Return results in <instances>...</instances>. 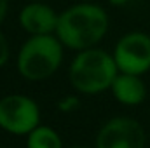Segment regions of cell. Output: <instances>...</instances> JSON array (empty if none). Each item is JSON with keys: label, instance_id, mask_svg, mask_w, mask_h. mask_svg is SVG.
Returning a JSON list of instances; mask_svg holds the SVG:
<instances>
[{"label": "cell", "instance_id": "cell-1", "mask_svg": "<svg viewBox=\"0 0 150 148\" xmlns=\"http://www.w3.org/2000/svg\"><path fill=\"white\" fill-rule=\"evenodd\" d=\"M110 19L107 11L94 2H77L59 12L56 37L63 47L75 52L98 47L107 37Z\"/></svg>", "mask_w": 150, "mask_h": 148}, {"label": "cell", "instance_id": "cell-2", "mask_svg": "<svg viewBox=\"0 0 150 148\" xmlns=\"http://www.w3.org/2000/svg\"><path fill=\"white\" fill-rule=\"evenodd\" d=\"M119 68L113 54L93 47L75 54L68 68V80L77 94L96 96L110 91Z\"/></svg>", "mask_w": 150, "mask_h": 148}, {"label": "cell", "instance_id": "cell-3", "mask_svg": "<svg viewBox=\"0 0 150 148\" xmlns=\"http://www.w3.org/2000/svg\"><path fill=\"white\" fill-rule=\"evenodd\" d=\"M63 63V44L56 35L28 37L16 58L18 73L25 80L42 82L51 78Z\"/></svg>", "mask_w": 150, "mask_h": 148}, {"label": "cell", "instance_id": "cell-4", "mask_svg": "<svg viewBox=\"0 0 150 148\" xmlns=\"http://www.w3.org/2000/svg\"><path fill=\"white\" fill-rule=\"evenodd\" d=\"M38 103L19 92H12L0 98V129L12 136H28L40 125Z\"/></svg>", "mask_w": 150, "mask_h": 148}, {"label": "cell", "instance_id": "cell-5", "mask_svg": "<svg viewBox=\"0 0 150 148\" xmlns=\"http://www.w3.org/2000/svg\"><path fill=\"white\" fill-rule=\"evenodd\" d=\"M112 54L120 73L143 77L150 72V35L145 32H129L119 38Z\"/></svg>", "mask_w": 150, "mask_h": 148}, {"label": "cell", "instance_id": "cell-6", "mask_svg": "<svg viewBox=\"0 0 150 148\" xmlns=\"http://www.w3.org/2000/svg\"><path fill=\"white\" fill-rule=\"evenodd\" d=\"M147 132L133 117H113L107 120L94 140V148H145Z\"/></svg>", "mask_w": 150, "mask_h": 148}, {"label": "cell", "instance_id": "cell-7", "mask_svg": "<svg viewBox=\"0 0 150 148\" xmlns=\"http://www.w3.org/2000/svg\"><path fill=\"white\" fill-rule=\"evenodd\" d=\"M59 12H56L45 2H28L19 11V26L30 35H54L58 28Z\"/></svg>", "mask_w": 150, "mask_h": 148}, {"label": "cell", "instance_id": "cell-8", "mask_svg": "<svg viewBox=\"0 0 150 148\" xmlns=\"http://www.w3.org/2000/svg\"><path fill=\"white\" fill-rule=\"evenodd\" d=\"M110 92L113 99L122 106H138L147 98V85L140 75L119 72L110 87Z\"/></svg>", "mask_w": 150, "mask_h": 148}, {"label": "cell", "instance_id": "cell-9", "mask_svg": "<svg viewBox=\"0 0 150 148\" xmlns=\"http://www.w3.org/2000/svg\"><path fill=\"white\" fill-rule=\"evenodd\" d=\"M26 148H65L63 140L56 129L40 124L26 136Z\"/></svg>", "mask_w": 150, "mask_h": 148}, {"label": "cell", "instance_id": "cell-10", "mask_svg": "<svg viewBox=\"0 0 150 148\" xmlns=\"http://www.w3.org/2000/svg\"><path fill=\"white\" fill-rule=\"evenodd\" d=\"M56 106H58V110L61 111V113H74L80 106V98L77 94H67V96H63L58 101Z\"/></svg>", "mask_w": 150, "mask_h": 148}, {"label": "cell", "instance_id": "cell-11", "mask_svg": "<svg viewBox=\"0 0 150 148\" xmlns=\"http://www.w3.org/2000/svg\"><path fill=\"white\" fill-rule=\"evenodd\" d=\"M11 58V45H9V40L5 37V33L0 30V68L7 65Z\"/></svg>", "mask_w": 150, "mask_h": 148}, {"label": "cell", "instance_id": "cell-12", "mask_svg": "<svg viewBox=\"0 0 150 148\" xmlns=\"http://www.w3.org/2000/svg\"><path fill=\"white\" fill-rule=\"evenodd\" d=\"M7 12H9V0H0V25L5 21Z\"/></svg>", "mask_w": 150, "mask_h": 148}, {"label": "cell", "instance_id": "cell-13", "mask_svg": "<svg viewBox=\"0 0 150 148\" xmlns=\"http://www.w3.org/2000/svg\"><path fill=\"white\" fill-rule=\"evenodd\" d=\"M129 0H108V4L113 5V7H122V5H126Z\"/></svg>", "mask_w": 150, "mask_h": 148}, {"label": "cell", "instance_id": "cell-14", "mask_svg": "<svg viewBox=\"0 0 150 148\" xmlns=\"http://www.w3.org/2000/svg\"><path fill=\"white\" fill-rule=\"evenodd\" d=\"M68 148H89V147H84V145H75V147H68Z\"/></svg>", "mask_w": 150, "mask_h": 148}, {"label": "cell", "instance_id": "cell-15", "mask_svg": "<svg viewBox=\"0 0 150 148\" xmlns=\"http://www.w3.org/2000/svg\"><path fill=\"white\" fill-rule=\"evenodd\" d=\"M28 2H45V0H28Z\"/></svg>", "mask_w": 150, "mask_h": 148}, {"label": "cell", "instance_id": "cell-16", "mask_svg": "<svg viewBox=\"0 0 150 148\" xmlns=\"http://www.w3.org/2000/svg\"><path fill=\"white\" fill-rule=\"evenodd\" d=\"M80 2H93V0H80Z\"/></svg>", "mask_w": 150, "mask_h": 148}, {"label": "cell", "instance_id": "cell-17", "mask_svg": "<svg viewBox=\"0 0 150 148\" xmlns=\"http://www.w3.org/2000/svg\"><path fill=\"white\" fill-rule=\"evenodd\" d=\"M0 148H5V147H0Z\"/></svg>", "mask_w": 150, "mask_h": 148}]
</instances>
